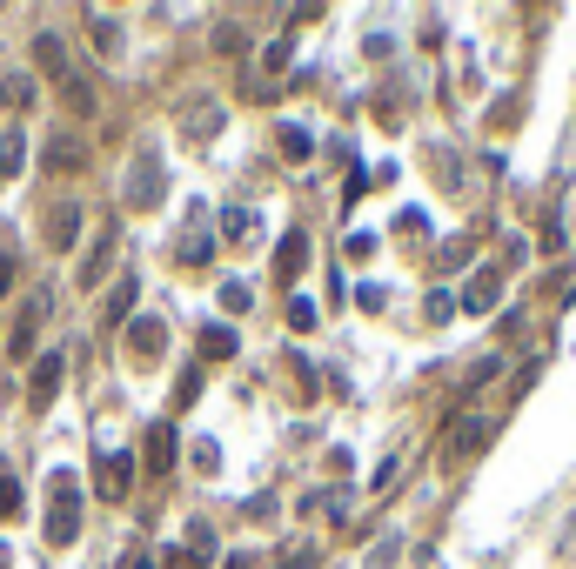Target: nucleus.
Returning a JSON list of instances; mask_svg holds the SVG:
<instances>
[{
    "mask_svg": "<svg viewBox=\"0 0 576 569\" xmlns=\"http://www.w3.org/2000/svg\"><path fill=\"white\" fill-rule=\"evenodd\" d=\"M47 489H54V509H47V543L67 549L74 536H81V489H74V476H67V469H54V482H47Z\"/></svg>",
    "mask_w": 576,
    "mask_h": 569,
    "instance_id": "obj_1",
    "label": "nucleus"
},
{
    "mask_svg": "<svg viewBox=\"0 0 576 569\" xmlns=\"http://www.w3.org/2000/svg\"><path fill=\"white\" fill-rule=\"evenodd\" d=\"M121 201H128V208H155V201H161V161H155V148H141V154L128 161Z\"/></svg>",
    "mask_w": 576,
    "mask_h": 569,
    "instance_id": "obj_2",
    "label": "nucleus"
},
{
    "mask_svg": "<svg viewBox=\"0 0 576 569\" xmlns=\"http://www.w3.org/2000/svg\"><path fill=\"white\" fill-rule=\"evenodd\" d=\"M61 382H67V355H61V349H47L41 362H34V375H27V409H54Z\"/></svg>",
    "mask_w": 576,
    "mask_h": 569,
    "instance_id": "obj_3",
    "label": "nucleus"
},
{
    "mask_svg": "<svg viewBox=\"0 0 576 569\" xmlns=\"http://www.w3.org/2000/svg\"><path fill=\"white\" fill-rule=\"evenodd\" d=\"M496 302H503V268H476V275H469V288L456 295V308H463V315H489Z\"/></svg>",
    "mask_w": 576,
    "mask_h": 569,
    "instance_id": "obj_4",
    "label": "nucleus"
},
{
    "mask_svg": "<svg viewBox=\"0 0 576 569\" xmlns=\"http://www.w3.org/2000/svg\"><path fill=\"white\" fill-rule=\"evenodd\" d=\"M94 489H101V503H128L134 456H101V462H94Z\"/></svg>",
    "mask_w": 576,
    "mask_h": 569,
    "instance_id": "obj_5",
    "label": "nucleus"
},
{
    "mask_svg": "<svg viewBox=\"0 0 576 569\" xmlns=\"http://www.w3.org/2000/svg\"><path fill=\"white\" fill-rule=\"evenodd\" d=\"M175 429H168V422H155V429H148V442H141V469H148V476H168V469H175Z\"/></svg>",
    "mask_w": 576,
    "mask_h": 569,
    "instance_id": "obj_6",
    "label": "nucleus"
},
{
    "mask_svg": "<svg viewBox=\"0 0 576 569\" xmlns=\"http://www.w3.org/2000/svg\"><path fill=\"white\" fill-rule=\"evenodd\" d=\"M128 349H134V362H155V355L168 349V329H161L155 315H134L128 322Z\"/></svg>",
    "mask_w": 576,
    "mask_h": 569,
    "instance_id": "obj_7",
    "label": "nucleus"
},
{
    "mask_svg": "<svg viewBox=\"0 0 576 569\" xmlns=\"http://www.w3.org/2000/svg\"><path fill=\"white\" fill-rule=\"evenodd\" d=\"M108 268H114V221L101 228V241L88 248V262L74 268V282H81V288H101V275H108Z\"/></svg>",
    "mask_w": 576,
    "mask_h": 569,
    "instance_id": "obj_8",
    "label": "nucleus"
},
{
    "mask_svg": "<svg viewBox=\"0 0 576 569\" xmlns=\"http://www.w3.org/2000/svg\"><path fill=\"white\" fill-rule=\"evenodd\" d=\"M74 235H81V208H74V201H54V208H47V248H74Z\"/></svg>",
    "mask_w": 576,
    "mask_h": 569,
    "instance_id": "obj_9",
    "label": "nucleus"
},
{
    "mask_svg": "<svg viewBox=\"0 0 576 569\" xmlns=\"http://www.w3.org/2000/svg\"><path fill=\"white\" fill-rule=\"evenodd\" d=\"M309 268V235L295 228V235H282V248H275V282H295Z\"/></svg>",
    "mask_w": 576,
    "mask_h": 569,
    "instance_id": "obj_10",
    "label": "nucleus"
},
{
    "mask_svg": "<svg viewBox=\"0 0 576 569\" xmlns=\"http://www.w3.org/2000/svg\"><path fill=\"white\" fill-rule=\"evenodd\" d=\"M483 442H489V429H483V422H476V416H463V422H456V429H449L443 456H449V462H463V456H476Z\"/></svg>",
    "mask_w": 576,
    "mask_h": 569,
    "instance_id": "obj_11",
    "label": "nucleus"
},
{
    "mask_svg": "<svg viewBox=\"0 0 576 569\" xmlns=\"http://www.w3.org/2000/svg\"><path fill=\"white\" fill-rule=\"evenodd\" d=\"M275 154H282L288 168H302V161H309V154H315L309 128H295V121H282V128H275Z\"/></svg>",
    "mask_w": 576,
    "mask_h": 569,
    "instance_id": "obj_12",
    "label": "nucleus"
},
{
    "mask_svg": "<svg viewBox=\"0 0 576 569\" xmlns=\"http://www.w3.org/2000/svg\"><path fill=\"white\" fill-rule=\"evenodd\" d=\"M41 315H47V295H34V302L21 308L14 335H7V349H14V355H34V329H41Z\"/></svg>",
    "mask_w": 576,
    "mask_h": 569,
    "instance_id": "obj_13",
    "label": "nucleus"
},
{
    "mask_svg": "<svg viewBox=\"0 0 576 569\" xmlns=\"http://www.w3.org/2000/svg\"><path fill=\"white\" fill-rule=\"evenodd\" d=\"M34 67H47L54 81H67V47H61V34H34Z\"/></svg>",
    "mask_w": 576,
    "mask_h": 569,
    "instance_id": "obj_14",
    "label": "nucleus"
},
{
    "mask_svg": "<svg viewBox=\"0 0 576 569\" xmlns=\"http://www.w3.org/2000/svg\"><path fill=\"white\" fill-rule=\"evenodd\" d=\"M47 168H54V175H81V168H88V148H81V141H54V148H47Z\"/></svg>",
    "mask_w": 576,
    "mask_h": 569,
    "instance_id": "obj_15",
    "label": "nucleus"
},
{
    "mask_svg": "<svg viewBox=\"0 0 576 569\" xmlns=\"http://www.w3.org/2000/svg\"><path fill=\"white\" fill-rule=\"evenodd\" d=\"M21 168H27V134L7 128V134H0V181H14Z\"/></svg>",
    "mask_w": 576,
    "mask_h": 569,
    "instance_id": "obj_16",
    "label": "nucleus"
},
{
    "mask_svg": "<svg viewBox=\"0 0 576 569\" xmlns=\"http://www.w3.org/2000/svg\"><path fill=\"white\" fill-rule=\"evenodd\" d=\"M88 41H94L101 61H114V54H121V27H114L108 14H88Z\"/></svg>",
    "mask_w": 576,
    "mask_h": 569,
    "instance_id": "obj_17",
    "label": "nucleus"
},
{
    "mask_svg": "<svg viewBox=\"0 0 576 569\" xmlns=\"http://www.w3.org/2000/svg\"><path fill=\"white\" fill-rule=\"evenodd\" d=\"M134 295H141V282H134V275H121V282L108 288V302H101V315H108V322H128V308H134Z\"/></svg>",
    "mask_w": 576,
    "mask_h": 569,
    "instance_id": "obj_18",
    "label": "nucleus"
},
{
    "mask_svg": "<svg viewBox=\"0 0 576 569\" xmlns=\"http://www.w3.org/2000/svg\"><path fill=\"white\" fill-rule=\"evenodd\" d=\"M201 355H208V362H228V355H235V329H228V322L201 329Z\"/></svg>",
    "mask_w": 576,
    "mask_h": 569,
    "instance_id": "obj_19",
    "label": "nucleus"
},
{
    "mask_svg": "<svg viewBox=\"0 0 576 569\" xmlns=\"http://www.w3.org/2000/svg\"><path fill=\"white\" fill-rule=\"evenodd\" d=\"M208 255H215V235H201V228H188V241H181V262H188V268H201Z\"/></svg>",
    "mask_w": 576,
    "mask_h": 569,
    "instance_id": "obj_20",
    "label": "nucleus"
},
{
    "mask_svg": "<svg viewBox=\"0 0 576 569\" xmlns=\"http://www.w3.org/2000/svg\"><path fill=\"white\" fill-rule=\"evenodd\" d=\"M208 556H215V529H208V523H195V529H188V563H208Z\"/></svg>",
    "mask_w": 576,
    "mask_h": 569,
    "instance_id": "obj_21",
    "label": "nucleus"
},
{
    "mask_svg": "<svg viewBox=\"0 0 576 569\" xmlns=\"http://www.w3.org/2000/svg\"><path fill=\"white\" fill-rule=\"evenodd\" d=\"M181 128H188V134H215V128H222V108H201V101H195V108L181 114Z\"/></svg>",
    "mask_w": 576,
    "mask_h": 569,
    "instance_id": "obj_22",
    "label": "nucleus"
},
{
    "mask_svg": "<svg viewBox=\"0 0 576 569\" xmlns=\"http://www.w3.org/2000/svg\"><path fill=\"white\" fill-rule=\"evenodd\" d=\"M61 94H67V108H74V114H94V94H88V81H81V74H67Z\"/></svg>",
    "mask_w": 576,
    "mask_h": 569,
    "instance_id": "obj_23",
    "label": "nucleus"
},
{
    "mask_svg": "<svg viewBox=\"0 0 576 569\" xmlns=\"http://www.w3.org/2000/svg\"><path fill=\"white\" fill-rule=\"evenodd\" d=\"M215 228H222L228 241H242L248 228H255V215H248V208H222V221H215Z\"/></svg>",
    "mask_w": 576,
    "mask_h": 569,
    "instance_id": "obj_24",
    "label": "nucleus"
},
{
    "mask_svg": "<svg viewBox=\"0 0 576 569\" xmlns=\"http://www.w3.org/2000/svg\"><path fill=\"white\" fill-rule=\"evenodd\" d=\"M7 516H21V482L14 476H0V523H7Z\"/></svg>",
    "mask_w": 576,
    "mask_h": 569,
    "instance_id": "obj_25",
    "label": "nucleus"
},
{
    "mask_svg": "<svg viewBox=\"0 0 576 569\" xmlns=\"http://www.w3.org/2000/svg\"><path fill=\"white\" fill-rule=\"evenodd\" d=\"M222 308H228V315H242V308H255V295H248V282H228V288H222Z\"/></svg>",
    "mask_w": 576,
    "mask_h": 569,
    "instance_id": "obj_26",
    "label": "nucleus"
},
{
    "mask_svg": "<svg viewBox=\"0 0 576 569\" xmlns=\"http://www.w3.org/2000/svg\"><path fill=\"white\" fill-rule=\"evenodd\" d=\"M201 395V369H181V382H175V409H188Z\"/></svg>",
    "mask_w": 576,
    "mask_h": 569,
    "instance_id": "obj_27",
    "label": "nucleus"
},
{
    "mask_svg": "<svg viewBox=\"0 0 576 569\" xmlns=\"http://www.w3.org/2000/svg\"><path fill=\"white\" fill-rule=\"evenodd\" d=\"M288 329L309 335V329H315V308H309V302H288Z\"/></svg>",
    "mask_w": 576,
    "mask_h": 569,
    "instance_id": "obj_28",
    "label": "nucleus"
},
{
    "mask_svg": "<svg viewBox=\"0 0 576 569\" xmlns=\"http://www.w3.org/2000/svg\"><path fill=\"white\" fill-rule=\"evenodd\" d=\"M449 315H456V295H443V288H436V295H429V322H449Z\"/></svg>",
    "mask_w": 576,
    "mask_h": 569,
    "instance_id": "obj_29",
    "label": "nucleus"
},
{
    "mask_svg": "<svg viewBox=\"0 0 576 569\" xmlns=\"http://www.w3.org/2000/svg\"><path fill=\"white\" fill-rule=\"evenodd\" d=\"M496 369H503V362H496V355H483V362L469 369V389H483V382H496Z\"/></svg>",
    "mask_w": 576,
    "mask_h": 569,
    "instance_id": "obj_30",
    "label": "nucleus"
},
{
    "mask_svg": "<svg viewBox=\"0 0 576 569\" xmlns=\"http://www.w3.org/2000/svg\"><path fill=\"white\" fill-rule=\"evenodd\" d=\"M195 462H201V469H208V476H215V469H222V449H215V442L201 436V442H195Z\"/></svg>",
    "mask_w": 576,
    "mask_h": 569,
    "instance_id": "obj_31",
    "label": "nucleus"
},
{
    "mask_svg": "<svg viewBox=\"0 0 576 569\" xmlns=\"http://www.w3.org/2000/svg\"><path fill=\"white\" fill-rule=\"evenodd\" d=\"M14 288V255H0V295Z\"/></svg>",
    "mask_w": 576,
    "mask_h": 569,
    "instance_id": "obj_32",
    "label": "nucleus"
},
{
    "mask_svg": "<svg viewBox=\"0 0 576 569\" xmlns=\"http://www.w3.org/2000/svg\"><path fill=\"white\" fill-rule=\"evenodd\" d=\"M288 569H315V556H309V549H295V556H288Z\"/></svg>",
    "mask_w": 576,
    "mask_h": 569,
    "instance_id": "obj_33",
    "label": "nucleus"
},
{
    "mask_svg": "<svg viewBox=\"0 0 576 569\" xmlns=\"http://www.w3.org/2000/svg\"><path fill=\"white\" fill-rule=\"evenodd\" d=\"M222 569H255V563H248V556H235V563H222Z\"/></svg>",
    "mask_w": 576,
    "mask_h": 569,
    "instance_id": "obj_34",
    "label": "nucleus"
},
{
    "mask_svg": "<svg viewBox=\"0 0 576 569\" xmlns=\"http://www.w3.org/2000/svg\"><path fill=\"white\" fill-rule=\"evenodd\" d=\"M0 569H7V549H0Z\"/></svg>",
    "mask_w": 576,
    "mask_h": 569,
    "instance_id": "obj_35",
    "label": "nucleus"
}]
</instances>
